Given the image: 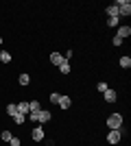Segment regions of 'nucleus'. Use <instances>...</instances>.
I'll list each match as a JSON object with an SVG mask.
<instances>
[{
    "label": "nucleus",
    "mask_w": 131,
    "mask_h": 146,
    "mask_svg": "<svg viewBox=\"0 0 131 146\" xmlns=\"http://www.w3.org/2000/svg\"><path fill=\"white\" fill-rule=\"evenodd\" d=\"M18 83H20V85H29V83H31V76H29V74H20Z\"/></svg>",
    "instance_id": "12"
},
{
    "label": "nucleus",
    "mask_w": 131,
    "mask_h": 146,
    "mask_svg": "<svg viewBox=\"0 0 131 146\" xmlns=\"http://www.w3.org/2000/svg\"><path fill=\"white\" fill-rule=\"evenodd\" d=\"M63 61H66V59H63L59 52H50V63H53V66H61Z\"/></svg>",
    "instance_id": "6"
},
{
    "label": "nucleus",
    "mask_w": 131,
    "mask_h": 146,
    "mask_svg": "<svg viewBox=\"0 0 131 146\" xmlns=\"http://www.w3.org/2000/svg\"><path fill=\"white\" fill-rule=\"evenodd\" d=\"M103 96H105L107 103H116V92H114V90H105V92H103Z\"/></svg>",
    "instance_id": "8"
},
{
    "label": "nucleus",
    "mask_w": 131,
    "mask_h": 146,
    "mask_svg": "<svg viewBox=\"0 0 131 146\" xmlns=\"http://www.w3.org/2000/svg\"><path fill=\"white\" fill-rule=\"evenodd\" d=\"M120 137H122V129H112V131L107 133V142H109V144H118Z\"/></svg>",
    "instance_id": "3"
},
{
    "label": "nucleus",
    "mask_w": 131,
    "mask_h": 146,
    "mask_svg": "<svg viewBox=\"0 0 131 146\" xmlns=\"http://www.w3.org/2000/svg\"><path fill=\"white\" fill-rule=\"evenodd\" d=\"M29 109L31 111H39L42 109V107H39V100H31V103H29Z\"/></svg>",
    "instance_id": "19"
},
{
    "label": "nucleus",
    "mask_w": 131,
    "mask_h": 146,
    "mask_svg": "<svg viewBox=\"0 0 131 146\" xmlns=\"http://www.w3.org/2000/svg\"><path fill=\"white\" fill-rule=\"evenodd\" d=\"M0 61H2V63H9V61H11V55H9L7 50H2V52H0Z\"/></svg>",
    "instance_id": "18"
},
{
    "label": "nucleus",
    "mask_w": 131,
    "mask_h": 146,
    "mask_svg": "<svg viewBox=\"0 0 131 146\" xmlns=\"http://www.w3.org/2000/svg\"><path fill=\"white\" fill-rule=\"evenodd\" d=\"M50 120V111H44V109H39V113H37V122L42 124V122H48Z\"/></svg>",
    "instance_id": "7"
},
{
    "label": "nucleus",
    "mask_w": 131,
    "mask_h": 146,
    "mask_svg": "<svg viewBox=\"0 0 131 146\" xmlns=\"http://www.w3.org/2000/svg\"><path fill=\"white\" fill-rule=\"evenodd\" d=\"M129 35H131V26H118V33H116V37H120V39H127Z\"/></svg>",
    "instance_id": "4"
},
{
    "label": "nucleus",
    "mask_w": 131,
    "mask_h": 146,
    "mask_svg": "<svg viewBox=\"0 0 131 146\" xmlns=\"http://www.w3.org/2000/svg\"><path fill=\"white\" fill-rule=\"evenodd\" d=\"M120 68H125V70L131 68V59H129V57H120Z\"/></svg>",
    "instance_id": "15"
},
{
    "label": "nucleus",
    "mask_w": 131,
    "mask_h": 146,
    "mask_svg": "<svg viewBox=\"0 0 131 146\" xmlns=\"http://www.w3.org/2000/svg\"><path fill=\"white\" fill-rule=\"evenodd\" d=\"M7 113H9V116L13 118V116H15V113H18V107H15V105H13V103H11V105H7Z\"/></svg>",
    "instance_id": "16"
},
{
    "label": "nucleus",
    "mask_w": 131,
    "mask_h": 146,
    "mask_svg": "<svg viewBox=\"0 0 131 146\" xmlns=\"http://www.w3.org/2000/svg\"><path fill=\"white\" fill-rule=\"evenodd\" d=\"M59 98H61V94L53 92V94H50V103H53V105H57V103H59Z\"/></svg>",
    "instance_id": "20"
},
{
    "label": "nucleus",
    "mask_w": 131,
    "mask_h": 146,
    "mask_svg": "<svg viewBox=\"0 0 131 146\" xmlns=\"http://www.w3.org/2000/svg\"><path fill=\"white\" fill-rule=\"evenodd\" d=\"M96 90H98V92H105V90H109V87H107V83H98Z\"/></svg>",
    "instance_id": "22"
},
{
    "label": "nucleus",
    "mask_w": 131,
    "mask_h": 146,
    "mask_svg": "<svg viewBox=\"0 0 131 146\" xmlns=\"http://www.w3.org/2000/svg\"><path fill=\"white\" fill-rule=\"evenodd\" d=\"M112 42H114V46H120V44H122V39H120V37H114Z\"/></svg>",
    "instance_id": "24"
},
{
    "label": "nucleus",
    "mask_w": 131,
    "mask_h": 146,
    "mask_svg": "<svg viewBox=\"0 0 131 146\" xmlns=\"http://www.w3.org/2000/svg\"><path fill=\"white\" fill-rule=\"evenodd\" d=\"M116 7H118V18L120 15H131V2L129 0H118Z\"/></svg>",
    "instance_id": "2"
},
{
    "label": "nucleus",
    "mask_w": 131,
    "mask_h": 146,
    "mask_svg": "<svg viewBox=\"0 0 131 146\" xmlns=\"http://www.w3.org/2000/svg\"><path fill=\"white\" fill-rule=\"evenodd\" d=\"M31 137L35 142H42L44 140V129L42 127H35V129H33V133H31Z\"/></svg>",
    "instance_id": "5"
},
{
    "label": "nucleus",
    "mask_w": 131,
    "mask_h": 146,
    "mask_svg": "<svg viewBox=\"0 0 131 146\" xmlns=\"http://www.w3.org/2000/svg\"><path fill=\"white\" fill-rule=\"evenodd\" d=\"M24 120H26L24 113H15V116H13V122H15V124H24Z\"/></svg>",
    "instance_id": "13"
},
{
    "label": "nucleus",
    "mask_w": 131,
    "mask_h": 146,
    "mask_svg": "<svg viewBox=\"0 0 131 146\" xmlns=\"http://www.w3.org/2000/svg\"><path fill=\"white\" fill-rule=\"evenodd\" d=\"M118 22H120V18H109L107 24H109V26H118Z\"/></svg>",
    "instance_id": "21"
},
{
    "label": "nucleus",
    "mask_w": 131,
    "mask_h": 146,
    "mask_svg": "<svg viewBox=\"0 0 131 146\" xmlns=\"http://www.w3.org/2000/svg\"><path fill=\"white\" fill-rule=\"evenodd\" d=\"M9 144H11V146H20V137H11V140H9Z\"/></svg>",
    "instance_id": "23"
},
{
    "label": "nucleus",
    "mask_w": 131,
    "mask_h": 146,
    "mask_svg": "<svg viewBox=\"0 0 131 146\" xmlns=\"http://www.w3.org/2000/svg\"><path fill=\"white\" fill-rule=\"evenodd\" d=\"M0 44H2V37H0Z\"/></svg>",
    "instance_id": "25"
},
{
    "label": "nucleus",
    "mask_w": 131,
    "mask_h": 146,
    "mask_svg": "<svg viewBox=\"0 0 131 146\" xmlns=\"http://www.w3.org/2000/svg\"><path fill=\"white\" fill-rule=\"evenodd\" d=\"M70 103H72V100H70V96H63V94H61V98H59V103H57V105H59L61 109H68Z\"/></svg>",
    "instance_id": "9"
},
{
    "label": "nucleus",
    "mask_w": 131,
    "mask_h": 146,
    "mask_svg": "<svg viewBox=\"0 0 131 146\" xmlns=\"http://www.w3.org/2000/svg\"><path fill=\"white\" fill-rule=\"evenodd\" d=\"M0 137H2V142H9V140L13 137V135H11V131H9V129H5V131L0 133Z\"/></svg>",
    "instance_id": "17"
},
{
    "label": "nucleus",
    "mask_w": 131,
    "mask_h": 146,
    "mask_svg": "<svg viewBox=\"0 0 131 146\" xmlns=\"http://www.w3.org/2000/svg\"><path fill=\"white\" fill-rule=\"evenodd\" d=\"M59 72H61V74H70V63H68V61H63L61 66H59Z\"/></svg>",
    "instance_id": "14"
},
{
    "label": "nucleus",
    "mask_w": 131,
    "mask_h": 146,
    "mask_svg": "<svg viewBox=\"0 0 131 146\" xmlns=\"http://www.w3.org/2000/svg\"><path fill=\"white\" fill-rule=\"evenodd\" d=\"M122 127V116L120 113H112V116L107 118V129L112 131V129H120Z\"/></svg>",
    "instance_id": "1"
},
{
    "label": "nucleus",
    "mask_w": 131,
    "mask_h": 146,
    "mask_svg": "<svg viewBox=\"0 0 131 146\" xmlns=\"http://www.w3.org/2000/svg\"><path fill=\"white\" fill-rule=\"evenodd\" d=\"M107 15H109V18H118V7L109 5V7H107Z\"/></svg>",
    "instance_id": "11"
},
{
    "label": "nucleus",
    "mask_w": 131,
    "mask_h": 146,
    "mask_svg": "<svg viewBox=\"0 0 131 146\" xmlns=\"http://www.w3.org/2000/svg\"><path fill=\"white\" fill-rule=\"evenodd\" d=\"M15 107H18V113H26V111H31V109H29V103H26V100H22V103H18V105H15Z\"/></svg>",
    "instance_id": "10"
}]
</instances>
